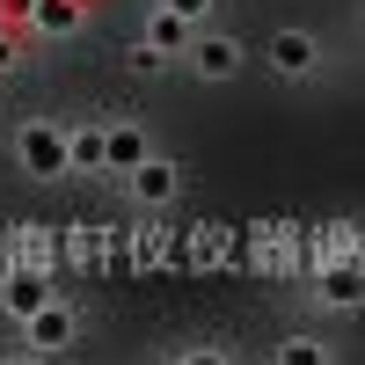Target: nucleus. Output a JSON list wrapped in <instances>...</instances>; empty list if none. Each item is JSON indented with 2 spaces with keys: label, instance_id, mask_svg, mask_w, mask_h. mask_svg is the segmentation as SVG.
<instances>
[{
  "label": "nucleus",
  "instance_id": "obj_1",
  "mask_svg": "<svg viewBox=\"0 0 365 365\" xmlns=\"http://www.w3.org/2000/svg\"><path fill=\"white\" fill-rule=\"evenodd\" d=\"M256 58H263V73H270V81L307 88V81L322 73V58H329V51H322V37H314L307 22H278V29L263 37V51H256Z\"/></svg>",
  "mask_w": 365,
  "mask_h": 365
},
{
  "label": "nucleus",
  "instance_id": "obj_2",
  "mask_svg": "<svg viewBox=\"0 0 365 365\" xmlns=\"http://www.w3.org/2000/svg\"><path fill=\"white\" fill-rule=\"evenodd\" d=\"M8 146H15V175H29V182H73L66 175V125H51V117H22Z\"/></svg>",
  "mask_w": 365,
  "mask_h": 365
},
{
  "label": "nucleus",
  "instance_id": "obj_3",
  "mask_svg": "<svg viewBox=\"0 0 365 365\" xmlns=\"http://www.w3.org/2000/svg\"><path fill=\"white\" fill-rule=\"evenodd\" d=\"M256 66V51L234 37V29H197L190 37V51H182V73L190 81H205V88H227V81H241Z\"/></svg>",
  "mask_w": 365,
  "mask_h": 365
},
{
  "label": "nucleus",
  "instance_id": "obj_4",
  "mask_svg": "<svg viewBox=\"0 0 365 365\" xmlns=\"http://www.w3.org/2000/svg\"><path fill=\"white\" fill-rule=\"evenodd\" d=\"M15 344L58 365V358H66V351L81 344V307H73L66 292H51V299H44L37 314H22V322H15Z\"/></svg>",
  "mask_w": 365,
  "mask_h": 365
},
{
  "label": "nucleus",
  "instance_id": "obj_5",
  "mask_svg": "<svg viewBox=\"0 0 365 365\" xmlns=\"http://www.w3.org/2000/svg\"><path fill=\"white\" fill-rule=\"evenodd\" d=\"M117 190H125L132 205H146V212H168V205H182L190 175H182V161H175V154H146L132 175H117Z\"/></svg>",
  "mask_w": 365,
  "mask_h": 365
},
{
  "label": "nucleus",
  "instance_id": "obj_6",
  "mask_svg": "<svg viewBox=\"0 0 365 365\" xmlns=\"http://www.w3.org/2000/svg\"><path fill=\"white\" fill-rule=\"evenodd\" d=\"M66 175H73V182H110L103 125H66Z\"/></svg>",
  "mask_w": 365,
  "mask_h": 365
},
{
  "label": "nucleus",
  "instance_id": "obj_7",
  "mask_svg": "<svg viewBox=\"0 0 365 365\" xmlns=\"http://www.w3.org/2000/svg\"><path fill=\"white\" fill-rule=\"evenodd\" d=\"M103 146H110V182H117V175H132L146 154H154V132H146L139 117H110V125H103Z\"/></svg>",
  "mask_w": 365,
  "mask_h": 365
},
{
  "label": "nucleus",
  "instance_id": "obj_8",
  "mask_svg": "<svg viewBox=\"0 0 365 365\" xmlns=\"http://www.w3.org/2000/svg\"><path fill=\"white\" fill-rule=\"evenodd\" d=\"M29 29H37V37H81L88 29V0H29Z\"/></svg>",
  "mask_w": 365,
  "mask_h": 365
},
{
  "label": "nucleus",
  "instance_id": "obj_9",
  "mask_svg": "<svg viewBox=\"0 0 365 365\" xmlns=\"http://www.w3.org/2000/svg\"><path fill=\"white\" fill-rule=\"evenodd\" d=\"M51 292H58V285L44 278V270H22V263H15L8 278H0V307H8V314L22 322V314H37V307H44Z\"/></svg>",
  "mask_w": 365,
  "mask_h": 365
},
{
  "label": "nucleus",
  "instance_id": "obj_10",
  "mask_svg": "<svg viewBox=\"0 0 365 365\" xmlns=\"http://www.w3.org/2000/svg\"><path fill=\"white\" fill-rule=\"evenodd\" d=\"M270 365H336V351H329V336H314V329H292V336L270 344Z\"/></svg>",
  "mask_w": 365,
  "mask_h": 365
},
{
  "label": "nucleus",
  "instance_id": "obj_11",
  "mask_svg": "<svg viewBox=\"0 0 365 365\" xmlns=\"http://www.w3.org/2000/svg\"><path fill=\"white\" fill-rule=\"evenodd\" d=\"M139 37H146V44H161V51L175 58V66H182V51H190V37H197V29H190V22H175L168 8H146V22H139Z\"/></svg>",
  "mask_w": 365,
  "mask_h": 365
},
{
  "label": "nucleus",
  "instance_id": "obj_12",
  "mask_svg": "<svg viewBox=\"0 0 365 365\" xmlns=\"http://www.w3.org/2000/svg\"><path fill=\"white\" fill-rule=\"evenodd\" d=\"M314 299H322V307H336V314H358V307H365V292H358L351 270H322V278H314Z\"/></svg>",
  "mask_w": 365,
  "mask_h": 365
},
{
  "label": "nucleus",
  "instance_id": "obj_13",
  "mask_svg": "<svg viewBox=\"0 0 365 365\" xmlns=\"http://www.w3.org/2000/svg\"><path fill=\"white\" fill-rule=\"evenodd\" d=\"M125 73H132V81H161V73H175V58H168L161 44L132 37V44H125Z\"/></svg>",
  "mask_w": 365,
  "mask_h": 365
},
{
  "label": "nucleus",
  "instance_id": "obj_14",
  "mask_svg": "<svg viewBox=\"0 0 365 365\" xmlns=\"http://www.w3.org/2000/svg\"><path fill=\"white\" fill-rule=\"evenodd\" d=\"M154 8H168L175 22H190V29H212V15H220V0H154Z\"/></svg>",
  "mask_w": 365,
  "mask_h": 365
},
{
  "label": "nucleus",
  "instance_id": "obj_15",
  "mask_svg": "<svg viewBox=\"0 0 365 365\" xmlns=\"http://www.w3.org/2000/svg\"><path fill=\"white\" fill-rule=\"evenodd\" d=\"M15 73H22V44L0 29V81H15Z\"/></svg>",
  "mask_w": 365,
  "mask_h": 365
},
{
  "label": "nucleus",
  "instance_id": "obj_16",
  "mask_svg": "<svg viewBox=\"0 0 365 365\" xmlns=\"http://www.w3.org/2000/svg\"><path fill=\"white\" fill-rule=\"evenodd\" d=\"M0 365H51V358H37V351H22V344H15V351H0Z\"/></svg>",
  "mask_w": 365,
  "mask_h": 365
},
{
  "label": "nucleus",
  "instance_id": "obj_17",
  "mask_svg": "<svg viewBox=\"0 0 365 365\" xmlns=\"http://www.w3.org/2000/svg\"><path fill=\"white\" fill-rule=\"evenodd\" d=\"M8 270H15V256H8V241H0V278H8Z\"/></svg>",
  "mask_w": 365,
  "mask_h": 365
}]
</instances>
